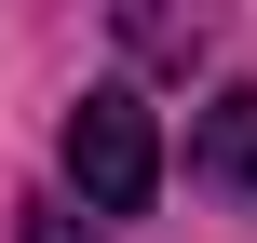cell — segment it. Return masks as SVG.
<instances>
[{"label":"cell","instance_id":"obj_1","mask_svg":"<svg viewBox=\"0 0 257 243\" xmlns=\"http://www.w3.org/2000/svg\"><path fill=\"white\" fill-rule=\"evenodd\" d=\"M68 189H81L95 216H136V203L163 189V135H149V95L95 81V95L68 108Z\"/></svg>","mask_w":257,"mask_h":243},{"label":"cell","instance_id":"obj_3","mask_svg":"<svg viewBox=\"0 0 257 243\" xmlns=\"http://www.w3.org/2000/svg\"><path fill=\"white\" fill-rule=\"evenodd\" d=\"M14 243H95V230H81V216H54V203H41V216H27V230H14Z\"/></svg>","mask_w":257,"mask_h":243},{"label":"cell","instance_id":"obj_2","mask_svg":"<svg viewBox=\"0 0 257 243\" xmlns=\"http://www.w3.org/2000/svg\"><path fill=\"white\" fill-rule=\"evenodd\" d=\"M190 176H203L217 203H257V81H230V95L190 122Z\"/></svg>","mask_w":257,"mask_h":243}]
</instances>
